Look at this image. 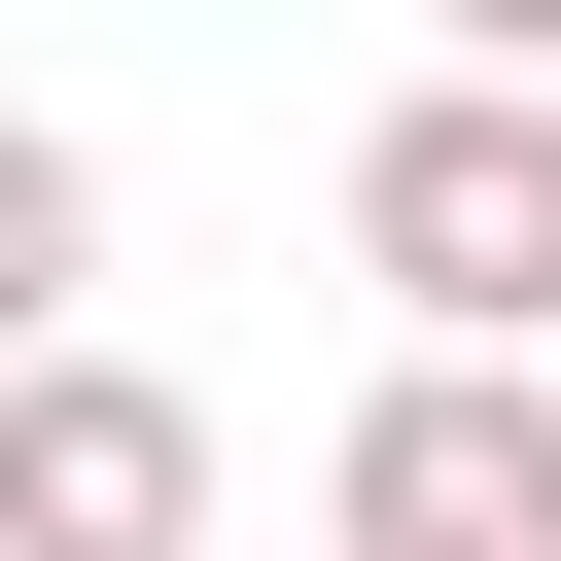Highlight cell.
Masks as SVG:
<instances>
[{"instance_id": "5b68a950", "label": "cell", "mask_w": 561, "mask_h": 561, "mask_svg": "<svg viewBox=\"0 0 561 561\" xmlns=\"http://www.w3.org/2000/svg\"><path fill=\"white\" fill-rule=\"evenodd\" d=\"M421 35H456V70H561V0H421Z\"/></svg>"}, {"instance_id": "277c9868", "label": "cell", "mask_w": 561, "mask_h": 561, "mask_svg": "<svg viewBox=\"0 0 561 561\" xmlns=\"http://www.w3.org/2000/svg\"><path fill=\"white\" fill-rule=\"evenodd\" d=\"M70 280H105V175H70L35 105H0V351H70Z\"/></svg>"}, {"instance_id": "7a4b0ae2", "label": "cell", "mask_w": 561, "mask_h": 561, "mask_svg": "<svg viewBox=\"0 0 561 561\" xmlns=\"http://www.w3.org/2000/svg\"><path fill=\"white\" fill-rule=\"evenodd\" d=\"M351 561H561V351H386L351 456H316Z\"/></svg>"}, {"instance_id": "3957f363", "label": "cell", "mask_w": 561, "mask_h": 561, "mask_svg": "<svg viewBox=\"0 0 561 561\" xmlns=\"http://www.w3.org/2000/svg\"><path fill=\"white\" fill-rule=\"evenodd\" d=\"M0 561H210V386L0 351Z\"/></svg>"}, {"instance_id": "6da1fadb", "label": "cell", "mask_w": 561, "mask_h": 561, "mask_svg": "<svg viewBox=\"0 0 561 561\" xmlns=\"http://www.w3.org/2000/svg\"><path fill=\"white\" fill-rule=\"evenodd\" d=\"M351 280L421 351H561V70H421L351 140Z\"/></svg>"}]
</instances>
